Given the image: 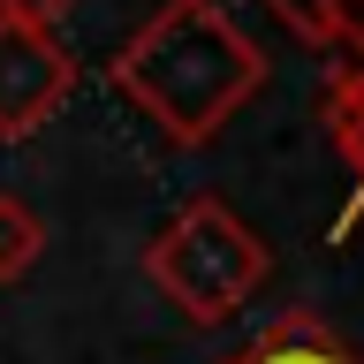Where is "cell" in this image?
I'll return each instance as SVG.
<instances>
[{
  "label": "cell",
  "mask_w": 364,
  "mask_h": 364,
  "mask_svg": "<svg viewBox=\"0 0 364 364\" xmlns=\"http://www.w3.org/2000/svg\"><path fill=\"white\" fill-rule=\"evenodd\" d=\"M144 273L152 289L175 304L190 326H228L243 318V304L266 289L273 250L258 243V228H243L220 198H190L175 220L144 243Z\"/></svg>",
  "instance_id": "7a4b0ae2"
},
{
  "label": "cell",
  "mask_w": 364,
  "mask_h": 364,
  "mask_svg": "<svg viewBox=\"0 0 364 364\" xmlns=\"http://www.w3.org/2000/svg\"><path fill=\"white\" fill-rule=\"evenodd\" d=\"M341 53L364 61V0H341Z\"/></svg>",
  "instance_id": "9c48e42d"
},
{
  "label": "cell",
  "mask_w": 364,
  "mask_h": 364,
  "mask_svg": "<svg viewBox=\"0 0 364 364\" xmlns=\"http://www.w3.org/2000/svg\"><path fill=\"white\" fill-rule=\"evenodd\" d=\"M107 84L167 144H213L266 84V53L220 0H159L107 61Z\"/></svg>",
  "instance_id": "6da1fadb"
},
{
  "label": "cell",
  "mask_w": 364,
  "mask_h": 364,
  "mask_svg": "<svg viewBox=\"0 0 364 364\" xmlns=\"http://www.w3.org/2000/svg\"><path fill=\"white\" fill-rule=\"evenodd\" d=\"M228 364H235V357H228Z\"/></svg>",
  "instance_id": "30bf717a"
},
{
  "label": "cell",
  "mask_w": 364,
  "mask_h": 364,
  "mask_svg": "<svg viewBox=\"0 0 364 364\" xmlns=\"http://www.w3.org/2000/svg\"><path fill=\"white\" fill-rule=\"evenodd\" d=\"M266 8L289 23L304 46H318V53H341V0H266Z\"/></svg>",
  "instance_id": "52a82bcc"
},
{
  "label": "cell",
  "mask_w": 364,
  "mask_h": 364,
  "mask_svg": "<svg viewBox=\"0 0 364 364\" xmlns=\"http://www.w3.org/2000/svg\"><path fill=\"white\" fill-rule=\"evenodd\" d=\"M76 16V0H0V23H16V31H61V23Z\"/></svg>",
  "instance_id": "ba28073f"
},
{
  "label": "cell",
  "mask_w": 364,
  "mask_h": 364,
  "mask_svg": "<svg viewBox=\"0 0 364 364\" xmlns=\"http://www.w3.org/2000/svg\"><path fill=\"white\" fill-rule=\"evenodd\" d=\"M318 129H326V144L341 152V167H349V205H341L334 235H349V228L364 220V61H334V76H326V91H318Z\"/></svg>",
  "instance_id": "277c9868"
},
{
  "label": "cell",
  "mask_w": 364,
  "mask_h": 364,
  "mask_svg": "<svg viewBox=\"0 0 364 364\" xmlns=\"http://www.w3.org/2000/svg\"><path fill=\"white\" fill-rule=\"evenodd\" d=\"M235 364H357V357H349V341H341L318 311H281Z\"/></svg>",
  "instance_id": "5b68a950"
},
{
  "label": "cell",
  "mask_w": 364,
  "mask_h": 364,
  "mask_svg": "<svg viewBox=\"0 0 364 364\" xmlns=\"http://www.w3.org/2000/svg\"><path fill=\"white\" fill-rule=\"evenodd\" d=\"M38 258H46V220H38L23 198H8V190H0V289H8V281H23Z\"/></svg>",
  "instance_id": "8992f818"
},
{
  "label": "cell",
  "mask_w": 364,
  "mask_h": 364,
  "mask_svg": "<svg viewBox=\"0 0 364 364\" xmlns=\"http://www.w3.org/2000/svg\"><path fill=\"white\" fill-rule=\"evenodd\" d=\"M76 91V53L46 31H16L0 23V144L38 136Z\"/></svg>",
  "instance_id": "3957f363"
}]
</instances>
